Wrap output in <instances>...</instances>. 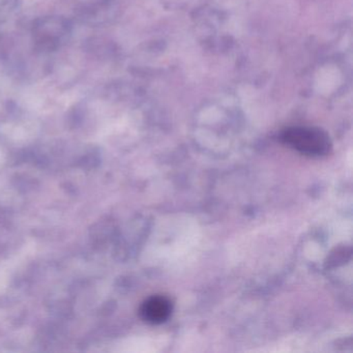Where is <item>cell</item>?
I'll use <instances>...</instances> for the list:
<instances>
[{
    "instance_id": "1",
    "label": "cell",
    "mask_w": 353,
    "mask_h": 353,
    "mask_svg": "<svg viewBox=\"0 0 353 353\" xmlns=\"http://www.w3.org/2000/svg\"><path fill=\"white\" fill-rule=\"evenodd\" d=\"M283 143L309 157H323L330 154L332 141L323 130L315 127H291L281 135Z\"/></svg>"
},
{
    "instance_id": "2",
    "label": "cell",
    "mask_w": 353,
    "mask_h": 353,
    "mask_svg": "<svg viewBox=\"0 0 353 353\" xmlns=\"http://www.w3.org/2000/svg\"><path fill=\"white\" fill-rule=\"evenodd\" d=\"M172 313V301L164 295H154L142 303L140 314L142 319L150 324L166 322Z\"/></svg>"
}]
</instances>
